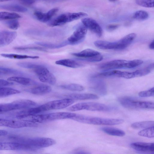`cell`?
Masks as SVG:
<instances>
[{
  "mask_svg": "<svg viewBox=\"0 0 154 154\" xmlns=\"http://www.w3.org/2000/svg\"><path fill=\"white\" fill-rule=\"evenodd\" d=\"M76 114L67 112H58L41 115H29L26 118L27 121L35 123H44L52 121L71 119Z\"/></svg>",
  "mask_w": 154,
  "mask_h": 154,
  "instance_id": "6da1fadb",
  "label": "cell"
},
{
  "mask_svg": "<svg viewBox=\"0 0 154 154\" xmlns=\"http://www.w3.org/2000/svg\"><path fill=\"white\" fill-rule=\"evenodd\" d=\"M77 120L80 122L97 125H116L124 122V120L121 119L105 118L80 114L77 116Z\"/></svg>",
  "mask_w": 154,
  "mask_h": 154,
  "instance_id": "7a4b0ae2",
  "label": "cell"
},
{
  "mask_svg": "<svg viewBox=\"0 0 154 154\" xmlns=\"http://www.w3.org/2000/svg\"><path fill=\"white\" fill-rule=\"evenodd\" d=\"M35 102L32 100L22 99L11 102L0 104V114L21 109H26L37 106Z\"/></svg>",
  "mask_w": 154,
  "mask_h": 154,
  "instance_id": "3957f363",
  "label": "cell"
},
{
  "mask_svg": "<svg viewBox=\"0 0 154 154\" xmlns=\"http://www.w3.org/2000/svg\"><path fill=\"white\" fill-rule=\"evenodd\" d=\"M118 101L123 107L130 109H154V103L152 102L137 100L128 97L119 98Z\"/></svg>",
  "mask_w": 154,
  "mask_h": 154,
  "instance_id": "277c9868",
  "label": "cell"
},
{
  "mask_svg": "<svg viewBox=\"0 0 154 154\" xmlns=\"http://www.w3.org/2000/svg\"><path fill=\"white\" fill-rule=\"evenodd\" d=\"M67 109L71 111L82 110L94 111H108L111 109V108L105 104L101 103L86 102L75 104L68 107Z\"/></svg>",
  "mask_w": 154,
  "mask_h": 154,
  "instance_id": "5b68a950",
  "label": "cell"
},
{
  "mask_svg": "<svg viewBox=\"0 0 154 154\" xmlns=\"http://www.w3.org/2000/svg\"><path fill=\"white\" fill-rule=\"evenodd\" d=\"M87 16V14L82 12L63 13L51 21L48 24L51 26H60Z\"/></svg>",
  "mask_w": 154,
  "mask_h": 154,
  "instance_id": "8992f818",
  "label": "cell"
},
{
  "mask_svg": "<svg viewBox=\"0 0 154 154\" xmlns=\"http://www.w3.org/2000/svg\"><path fill=\"white\" fill-rule=\"evenodd\" d=\"M74 100L69 98L54 100L38 106L41 112L51 110L60 109L65 108L72 104Z\"/></svg>",
  "mask_w": 154,
  "mask_h": 154,
  "instance_id": "52a82bcc",
  "label": "cell"
},
{
  "mask_svg": "<svg viewBox=\"0 0 154 154\" xmlns=\"http://www.w3.org/2000/svg\"><path fill=\"white\" fill-rule=\"evenodd\" d=\"M26 143L32 148L33 151H35L54 145L56 143V141L49 138L35 137L26 138Z\"/></svg>",
  "mask_w": 154,
  "mask_h": 154,
  "instance_id": "ba28073f",
  "label": "cell"
},
{
  "mask_svg": "<svg viewBox=\"0 0 154 154\" xmlns=\"http://www.w3.org/2000/svg\"><path fill=\"white\" fill-rule=\"evenodd\" d=\"M38 125V123L30 121L0 118V126L19 128L24 127H35Z\"/></svg>",
  "mask_w": 154,
  "mask_h": 154,
  "instance_id": "9c48e42d",
  "label": "cell"
},
{
  "mask_svg": "<svg viewBox=\"0 0 154 154\" xmlns=\"http://www.w3.org/2000/svg\"><path fill=\"white\" fill-rule=\"evenodd\" d=\"M87 29L82 24L79 26L72 34L68 38L67 40L69 44L77 45L82 42L85 38Z\"/></svg>",
  "mask_w": 154,
  "mask_h": 154,
  "instance_id": "30bf717a",
  "label": "cell"
},
{
  "mask_svg": "<svg viewBox=\"0 0 154 154\" xmlns=\"http://www.w3.org/2000/svg\"><path fill=\"white\" fill-rule=\"evenodd\" d=\"M82 24L97 36L100 37L103 34L102 29L98 23L94 19L86 17L82 20Z\"/></svg>",
  "mask_w": 154,
  "mask_h": 154,
  "instance_id": "8fae6325",
  "label": "cell"
},
{
  "mask_svg": "<svg viewBox=\"0 0 154 154\" xmlns=\"http://www.w3.org/2000/svg\"><path fill=\"white\" fill-rule=\"evenodd\" d=\"M130 146L133 149L140 153H154L153 143L136 142L131 143Z\"/></svg>",
  "mask_w": 154,
  "mask_h": 154,
  "instance_id": "7c38bea8",
  "label": "cell"
},
{
  "mask_svg": "<svg viewBox=\"0 0 154 154\" xmlns=\"http://www.w3.org/2000/svg\"><path fill=\"white\" fill-rule=\"evenodd\" d=\"M0 150L31 151L26 144L17 142H0Z\"/></svg>",
  "mask_w": 154,
  "mask_h": 154,
  "instance_id": "4fadbf2b",
  "label": "cell"
},
{
  "mask_svg": "<svg viewBox=\"0 0 154 154\" xmlns=\"http://www.w3.org/2000/svg\"><path fill=\"white\" fill-rule=\"evenodd\" d=\"M17 32L7 30L0 32V47L7 45L11 43L16 38Z\"/></svg>",
  "mask_w": 154,
  "mask_h": 154,
  "instance_id": "5bb4252c",
  "label": "cell"
},
{
  "mask_svg": "<svg viewBox=\"0 0 154 154\" xmlns=\"http://www.w3.org/2000/svg\"><path fill=\"white\" fill-rule=\"evenodd\" d=\"M128 61L124 60H116L105 63L101 65L100 68L104 70H110L126 67Z\"/></svg>",
  "mask_w": 154,
  "mask_h": 154,
  "instance_id": "9a60e30c",
  "label": "cell"
},
{
  "mask_svg": "<svg viewBox=\"0 0 154 154\" xmlns=\"http://www.w3.org/2000/svg\"><path fill=\"white\" fill-rule=\"evenodd\" d=\"M57 8H53L46 13H43L39 11H35L33 15L34 17L38 21L42 22L49 21L52 17L58 11Z\"/></svg>",
  "mask_w": 154,
  "mask_h": 154,
  "instance_id": "2e32d148",
  "label": "cell"
},
{
  "mask_svg": "<svg viewBox=\"0 0 154 154\" xmlns=\"http://www.w3.org/2000/svg\"><path fill=\"white\" fill-rule=\"evenodd\" d=\"M95 45L102 49H121L119 41L115 42H109L103 40H98L94 42Z\"/></svg>",
  "mask_w": 154,
  "mask_h": 154,
  "instance_id": "e0dca14e",
  "label": "cell"
},
{
  "mask_svg": "<svg viewBox=\"0 0 154 154\" xmlns=\"http://www.w3.org/2000/svg\"><path fill=\"white\" fill-rule=\"evenodd\" d=\"M63 97L74 100H95L99 98L97 95L91 93H73L65 95Z\"/></svg>",
  "mask_w": 154,
  "mask_h": 154,
  "instance_id": "ac0fdd59",
  "label": "cell"
},
{
  "mask_svg": "<svg viewBox=\"0 0 154 154\" xmlns=\"http://www.w3.org/2000/svg\"><path fill=\"white\" fill-rule=\"evenodd\" d=\"M51 87L48 85L39 84L26 91L33 94L41 95L49 93L51 91Z\"/></svg>",
  "mask_w": 154,
  "mask_h": 154,
  "instance_id": "d6986e66",
  "label": "cell"
},
{
  "mask_svg": "<svg viewBox=\"0 0 154 154\" xmlns=\"http://www.w3.org/2000/svg\"><path fill=\"white\" fill-rule=\"evenodd\" d=\"M97 51L91 49H87L77 53H72V55L79 57V59L83 60L100 54Z\"/></svg>",
  "mask_w": 154,
  "mask_h": 154,
  "instance_id": "ffe728a7",
  "label": "cell"
},
{
  "mask_svg": "<svg viewBox=\"0 0 154 154\" xmlns=\"http://www.w3.org/2000/svg\"><path fill=\"white\" fill-rule=\"evenodd\" d=\"M39 80L42 82L51 85H54L56 79L54 75L48 69L37 75Z\"/></svg>",
  "mask_w": 154,
  "mask_h": 154,
  "instance_id": "44dd1931",
  "label": "cell"
},
{
  "mask_svg": "<svg viewBox=\"0 0 154 154\" xmlns=\"http://www.w3.org/2000/svg\"><path fill=\"white\" fill-rule=\"evenodd\" d=\"M55 63L57 65L73 68L80 67L83 65L74 60L70 59H65L56 61Z\"/></svg>",
  "mask_w": 154,
  "mask_h": 154,
  "instance_id": "7402d4cb",
  "label": "cell"
},
{
  "mask_svg": "<svg viewBox=\"0 0 154 154\" xmlns=\"http://www.w3.org/2000/svg\"><path fill=\"white\" fill-rule=\"evenodd\" d=\"M8 80L25 85H37L39 84L29 78L20 76L11 77L9 78Z\"/></svg>",
  "mask_w": 154,
  "mask_h": 154,
  "instance_id": "603a6c76",
  "label": "cell"
},
{
  "mask_svg": "<svg viewBox=\"0 0 154 154\" xmlns=\"http://www.w3.org/2000/svg\"><path fill=\"white\" fill-rule=\"evenodd\" d=\"M0 8L20 12H25L27 11V9L24 7L14 4L0 5Z\"/></svg>",
  "mask_w": 154,
  "mask_h": 154,
  "instance_id": "cb8c5ba5",
  "label": "cell"
},
{
  "mask_svg": "<svg viewBox=\"0 0 154 154\" xmlns=\"http://www.w3.org/2000/svg\"><path fill=\"white\" fill-rule=\"evenodd\" d=\"M0 55L4 57L17 59H38L39 56H31L26 55L20 54H15L2 53Z\"/></svg>",
  "mask_w": 154,
  "mask_h": 154,
  "instance_id": "d4e9b609",
  "label": "cell"
},
{
  "mask_svg": "<svg viewBox=\"0 0 154 154\" xmlns=\"http://www.w3.org/2000/svg\"><path fill=\"white\" fill-rule=\"evenodd\" d=\"M101 129L105 133L109 135L118 137L125 135V132L120 129L109 127H102Z\"/></svg>",
  "mask_w": 154,
  "mask_h": 154,
  "instance_id": "484cf974",
  "label": "cell"
},
{
  "mask_svg": "<svg viewBox=\"0 0 154 154\" xmlns=\"http://www.w3.org/2000/svg\"><path fill=\"white\" fill-rule=\"evenodd\" d=\"M35 43L41 46L51 49L58 48L69 45L67 40L57 44L43 42H36Z\"/></svg>",
  "mask_w": 154,
  "mask_h": 154,
  "instance_id": "4316f807",
  "label": "cell"
},
{
  "mask_svg": "<svg viewBox=\"0 0 154 154\" xmlns=\"http://www.w3.org/2000/svg\"><path fill=\"white\" fill-rule=\"evenodd\" d=\"M17 89L9 87H0V97H7L20 93Z\"/></svg>",
  "mask_w": 154,
  "mask_h": 154,
  "instance_id": "83f0119b",
  "label": "cell"
},
{
  "mask_svg": "<svg viewBox=\"0 0 154 154\" xmlns=\"http://www.w3.org/2000/svg\"><path fill=\"white\" fill-rule=\"evenodd\" d=\"M154 64L152 63L144 68L133 72L134 77H141L149 73L154 68Z\"/></svg>",
  "mask_w": 154,
  "mask_h": 154,
  "instance_id": "f1b7e54d",
  "label": "cell"
},
{
  "mask_svg": "<svg viewBox=\"0 0 154 154\" xmlns=\"http://www.w3.org/2000/svg\"><path fill=\"white\" fill-rule=\"evenodd\" d=\"M22 72L14 69L0 66V75H22Z\"/></svg>",
  "mask_w": 154,
  "mask_h": 154,
  "instance_id": "f546056e",
  "label": "cell"
},
{
  "mask_svg": "<svg viewBox=\"0 0 154 154\" xmlns=\"http://www.w3.org/2000/svg\"><path fill=\"white\" fill-rule=\"evenodd\" d=\"M21 17L19 14L7 12H0V21H6L11 19H18Z\"/></svg>",
  "mask_w": 154,
  "mask_h": 154,
  "instance_id": "4dcf8cb0",
  "label": "cell"
},
{
  "mask_svg": "<svg viewBox=\"0 0 154 154\" xmlns=\"http://www.w3.org/2000/svg\"><path fill=\"white\" fill-rule=\"evenodd\" d=\"M153 121H146L134 122L131 124V127L134 129L145 128L154 126Z\"/></svg>",
  "mask_w": 154,
  "mask_h": 154,
  "instance_id": "1f68e13d",
  "label": "cell"
},
{
  "mask_svg": "<svg viewBox=\"0 0 154 154\" xmlns=\"http://www.w3.org/2000/svg\"><path fill=\"white\" fill-rule=\"evenodd\" d=\"M60 87L64 89L72 91H80L84 90V88L82 86L75 83L62 85H60Z\"/></svg>",
  "mask_w": 154,
  "mask_h": 154,
  "instance_id": "d6a6232c",
  "label": "cell"
},
{
  "mask_svg": "<svg viewBox=\"0 0 154 154\" xmlns=\"http://www.w3.org/2000/svg\"><path fill=\"white\" fill-rule=\"evenodd\" d=\"M139 135L148 138H153L154 137V126L144 128L139 131L138 133Z\"/></svg>",
  "mask_w": 154,
  "mask_h": 154,
  "instance_id": "836d02e7",
  "label": "cell"
},
{
  "mask_svg": "<svg viewBox=\"0 0 154 154\" xmlns=\"http://www.w3.org/2000/svg\"><path fill=\"white\" fill-rule=\"evenodd\" d=\"M133 18L136 20L143 21L147 19L149 14L146 11L143 10H139L135 12L133 14Z\"/></svg>",
  "mask_w": 154,
  "mask_h": 154,
  "instance_id": "e575fe53",
  "label": "cell"
},
{
  "mask_svg": "<svg viewBox=\"0 0 154 154\" xmlns=\"http://www.w3.org/2000/svg\"><path fill=\"white\" fill-rule=\"evenodd\" d=\"M5 23L8 27L13 30L17 29L19 27V23L17 19L6 20Z\"/></svg>",
  "mask_w": 154,
  "mask_h": 154,
  "instance_id": "d590c367",
  "label": "cell"
},
{
  "mask_svg": "<svg viewBox=\"0 0 154 154\" xmlns=\"http://www.w3.org/2000/svg\"><path fill=\"white\" fill-rule=\"evenodd\" d=\"M135 2L137 5L144 7H154V0H135Z\"/></svg>",
  "mask_w": 154,
  "mask_h": 154,
  "instance_id": "8d00e7d4",
  "label": "cell"
},
{
  "mask_svg": "<svg viewBox=\"0 0 154 154\" xmlns=\"http://www.w3.org/2000/svg\"><path fill=\"white\" fill-rule=\"evenodd\" d=\"M121 71L117 70H112L105 71L100 73L99 75L100 76L108 77L115 76L119 77Z\"/></svg>",
  "mask_w": 154,
  "mask_h": 154,
  "instance_id": "74e56055",
  "label": "cell"
},
{
  "mask_svg": "<svg viewBox=\"0 0 154 154\" xmlns=\"http://www.w3.org/2000/svg\"><path fill=\"white\" fill-rule=\"evenodd\" d=\"M143 63V61L140 59H136L128 61L127 63L126 68H133Z\"/></svg>",
  "mask_w": 154,
  "mask_h": 154,
  "instance_id": "f35d334b",
  "label": "cell"
},
{
  "mask_svg": "<svg viewBox=\"0 0 154 154\" xmlns=\"http://www.w3.org/2000/svg\"><path fill=\"white\" fill-rule=\"evenodd\" d=\"M138 95L140 97H143L153 96L154 95V88L148 90L141 91L139 92Z\"/></svg>",
  "mask_w": 154,
  "mask_h": 154,
  "instance_id": "ab89813d",
  "label": "cell"
},
{
  "mask_svg": "<svg viewBox=\"0 0 154 154\" xmlns=\"http://www.w3.org/2000/svg\"><path fill=\"white\" fill-rule=\"evenodd\" d=\"M15 50H34L40 51H47L44 48L37 47H17L14 48Z\"/></svg>",
  "mask_w": 154,
  "mask_h": 154,
  "instance_id": "60d3db41",
  "label": "cell"
},
{
  "mask_svg": "<svg viewBox=\"0 0 154 154\" xmlns=\"http://www.w3.org/2000/svg\"><path fill=\"white\" fill-rule=\"evenodd\" d=\"M119 77H122L127 79L134 78L133 72L121 71L119 75Z\"/></svg>",
  "mask_w": 154,
  "mask_h": 154,
  "instance_id": "b9f144b4",
  "label": "cell"
},
{
  "mask_svg": "<svg viewBox=\"0 0 154 154\" xmlns=\"http://www.w3.org/2000/svg\"><path fill=\"white\" fill-rule=\"evenodd\" d=\"M13 83L10 82L4 79H0V87H4L12 85Z\"/></svg>",
  "mask_w": 154,
  "mask_h": 154,
  "instance_id": "7bdbcfd3",
  "label": "cell"
},
{
  "mask_svg": "<svg viewBox=\"0 0 154 154\" xmlns=\"http://www.w3.org/2000/svg\"><path fill=\"white\" fill-rule=\"evenodd\" d=\"M23 4L30 5L33 3L35 2V0H19Z\"/></svg>",
  "mask_w": 154,
  "mask_h": 154,
  "instance_id": "ee69618b",
  "label": "cell"
},
{
  "mask_svg": "<svg viewBox=\"0 0 154 154\" xmlns=\"http://www.w3.org/2000/svg\"><path fill=\"white\" fill-rule=\"evenodd\" d=\"M75 153H82V154H88L90 153L89 152L86 150H85L82 149H76L74 151Z\"/></svg>",
  "mask_w": 154,
  "mask_h": 154,
  "instance_id": "f6af8a7d",
  "label": "cell"
},
{
  "mask_svg": "<svg viewBox=\"0 0 154 154\" xmlns=\"http://www.w3.org/2000/svg\"><path fill=\"white\" fill-rule=\"evenodd\" d=\"M118 25H110L108 26L107 27V29H108L111 30H113L116 28H117L118 27Z\"/></svg>",
  "mask_w": 154,
  "mask_h": 154,
  "instance_id": "bcb514c9",
  "label": "cell"
},
{
  "mask_svg": "<svg viewBox=\"0 0 154 154\" xmlns=\"http://www.w3.org/2000/svg\"><path fill=\"white\" fill-rule=\"evenodd\" d=\"M8 132L5 130H0V136H3L8 134Z\"/></svg>",
  "mask_w": 154,
  "mask_h": 154,
  "instance_id": "7dc6e473",
  "label": "cell"
},
{
  "mask_svg": "<svg viewBox=\"0 0 154 154\" xmlns=\"http://www.w3.org/2000/svg\"><path fill=\"white\" fill-rule=\"evenodd\" d=\"M149 48L151 49H153L154 48V41H153L150 43L149 45Z\"/></svg>",
  "mask_w": 154,
  "mask_h": 154,
  "instance_id": "c3c4849f",
  "label": "cell"
},
{
  "mask_svg": "<svg viewBox=\"0 0 154 154\" xmlns=\"http://www.w3.org/2000/svg\"><path fill=\"white\" fill-rule=\"evenodd\" d=\"M10 0H0V2L8 1Z\"/></svg>",
  "mask_w": 154,
  "mask_h": 154,
  "instance_id": "681fc988",
  "label": "cell"
},
{
  "mask_svg": "<svg viewBox=\"0 0 154 154\" xmlns=\"http://www.w3.org/2000/svg\"></svg>",
  "mask_w": 154,
  "mask_h": 154,
  "instance_id": "f907efd6",
  "label": "cell"
}]
</instances>
